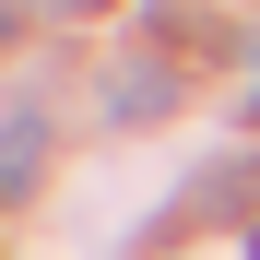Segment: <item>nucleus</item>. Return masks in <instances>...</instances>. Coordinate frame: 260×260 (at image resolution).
<instances>
[{"label":"nucleus","instance_id":"obj_4","mask_svg":"<svg viewBox=\"0 0 260 260\" xmlns=\"http://www.w3.org/2000/svg\"><path fill=\"white\" fill-rule=\"evenodd\" d=\"M0 36H12V0H0Z\"/></svg>","mask_w":260,"mask_h":260},{"label":"nucleus","instance_id":"obj_5","mask_svg":"<svg viewBox=\"0 0 260 260\" xmlns=\"http://www.w3.org/2000/svg\"><path fill=\"white\" fill-rule=\"evenodd\" d=\"M248 260H260V237H248Z\"/></svg>","mask_w":260,"mask_h":260},{"label":"nucleus","instance_id":"obj_2","mask_svg":"<svg viewBox=\"0 0 260 260\" xmlns=\"http://www.w3.org/2000/svg\"><path fill=\"white\" fill-rule=\"evenodd\" d=\"M166 95H178V71H118V83H107V107H118V118H154Z\"/></svg>","mask_w":260,"mask_h":260},{"label":"nucleus","instance_id":"obj_1","mask_svg":"<svg viewBox=\"0 0 260 260\" xmlns=\"http://www.w3.org/2000/svg\"><path fill=\"white\" fill-rule=\"evenodd\" d=\"M36 166H48V130H36V118H12V130H0V189H24Z\"/></svg>","mask_w":260,"mask_h":260},{"label":"nucleus","instance_id":"obj_3","mask_svg":"<svg viewBox=\"0 0 260 260\" xmlns=\"http://www.w3.org/2000/svg\"><path fill=\"white\" fill-rule=\"evenodd\" d=\"M36 12H59V24H71V12H95V0H36Z\"/></svg>","mask_w":260,"mask_h":260}]
</instances>
